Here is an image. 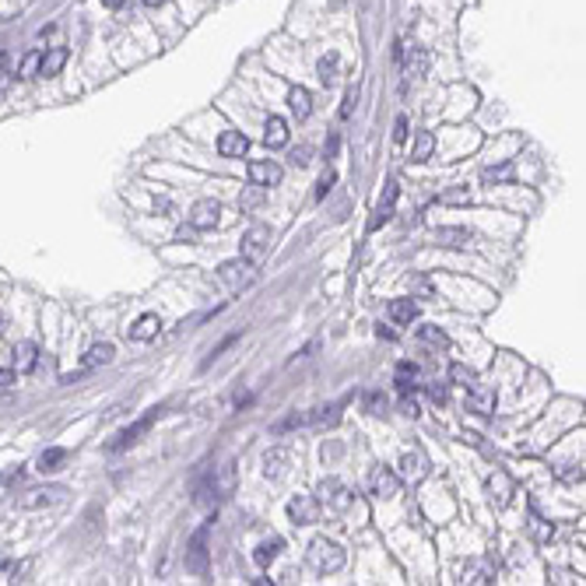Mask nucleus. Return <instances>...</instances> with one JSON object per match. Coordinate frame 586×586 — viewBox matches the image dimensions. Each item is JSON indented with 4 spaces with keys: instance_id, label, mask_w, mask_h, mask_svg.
Here are the masks:
<instances>
[{
    "instance_id": "20e7f679",
    "label": "nucleus",
    "mask_w": 586,
    "mask_h": 586,
    "mask_svg": "<svg viewBox=\"0 0 586 586\" xmlns=\"http://www.w3.org/2000/svg\"><path fill=\"white\" fill-rule=\"evenodd\" d=\"M207 534H211V523H204V527L194 534V541L187 544V572H194V576H204L207 572V562H211V554H207Z\"/></svg>"
},
{
    "instance_id": "9b49d317",
    "label": "nucleus",
    "mask_w": 586,
    "mask_h": 586,
    "mask_svg": "<svg viewBox=\"0 0 586 586\" xmlns=\"http://www.w3.org/2000/svg\"><path fill=\"white\" fill-rule=\"evenodd\" d=\"M513 491H516V484H513V478H509L506 471H495V474L488 478V495H491V502H495L499 509H502V506H509Z\"/></svg>"
},
{
    "instance_id": "e433bc0d",
    "label": "nucleus",
    "mask_w": 586,
    "mask_h": 586,
    "mask_svg": "<svg viewBox=\"0 0 586 586\" xmlns=\"http://www.w3.org/2000/svg\"><path fill=\"white\" fill-rule=\"evenodd\" d=\"M509 176H513V162H502L499 169H484L481 179H484V183H502V179H509Z\"/></svg>"
},
{
    "instance_id": "4c0bfd02",
    "label": "nucleus",
    "mask_w": 586,
    "mask_h": 586,
    "mask_svg": "<svg viewBox=\"0 0 586 586\" xmlns=\"http://www.w3.org/2000/svg\"><path fill=\"white\" fill-rule=\"evenodd\" d=\"M449 376H453V383H460V386H471V383L478 379L467 365H453V368H449Z\"/></svg>"
},
{
    "instance_id": "473e14b6",
    "label": "nucleus",
    "mask_w": 586,
    "mask_h": 586,
    "mask_svg": "<svg viewBox=\"0 0 586 586\" xmlns=\"http://www.w3.org/2000/svg\"><path fill=\"white\" fill-rule=\"evenodd\" d=\"M67 460V453L64 449H46L43 456H39V471L43 474H53V471H60V464Z\"/></svg>"
},
{
    "instance_id": "2f4dec72",
    "label": "nucleus",
    "mask_w": 586,
    "mask_h": 586,
    "mask_svg": "<svg viewBox=\"0 0 586 586\" xmlns=\"http://www.w3.org/2000/svg\"><path fill=\"white\" fill-rule=\"evenodd\" d=\"M337 67H341V60H337L333 53H330V56H323L320 64H316V74H320V81H323L327 88L337 81Z\"/></svg>"
},
{
    "instance_id": "c756f323",
    "label": "nucleus",
    "mask_w": 586,
    "mask_h": 586,
    "mask_svg": "<svg viewBox=\"0 0 586 586\" xmlns=\"http://www.w3.org/2000/svg\"><path fill=\"white\" fill-rule=\"evenodd\" d=\"M425 67H428V53H425V49H411L408 64H404V71H408V81H418V78L425 74Z\"/></svg>"
},
{
    "instance_id": "423d86ee",
    "label": "nucleus",
    "mask_w": 586,
    "mask_h": 586,
    "mask_svg": "<svg viewBox=\"0 0 586 586\" xmlns=\"http://www.w3.org/2000/svg\"><path fill=\"white\" fill-rule=\"evenodd\" d=\"M288 519L295 527H313V523H320V502L313 495H295L288 502Z\"/></svg>"
},
{
    "instance_id": "c9c22d12",
    "label": "nucleus",
    "mask_w": 586,
    "mask_h": 586,
    "mask_svg": "<svg viewBox=\"0 0 586 586\" xmlns=\"http://www.w3.org/2000/svg\"><path fill=\"white\" fill-rule=\"evenodd\" d=\"M39 64H43V53H39V49L28 53V56L21 60V78H39Z\"/></svg>"
},
{
    "instance_id": "72a5a7b5",
    "label": "nucleus",
    "mask_w": 586,
    "mask_h": 586,
    "mask_svg": "<svg viewBox=\"0 0 586 586\" xmlns=\"http://www.w3.org/2000/svg\"><path fill=\"white\" fill-rule=\"evenodd\" d=\"M298 425H309V414H298V411H295V414L281 418V421H277V425H274L270 432H274V436H285L288 428H298Z\"/></svg>"
},
{
    "instance_id": "ea45409f",
    "label": "nucleus",
    "mask_w": 586,
    "mask_h": 586,
    "mask_svg": "<svg viewBox=\"0 0 586 586\" xmlns=\"http://www.w3.org/2000/svg\"><path fill=\"white\" fill-rule=\"evenodd\" d=\"M530 530H534V534H537L541 541H548V537L554 534V527H548V523H544V519H541L537 513H530Z\"/></svg>"
},
{
    "instance_id": "6e6552de",
    "label": "nucleus",
    "mask_w": 586,
    "mask_h": 586,
    "mask_svg": "<svg viewBox=\"0 0 586 586\" xmlns=\"http://www.w3.org/2000/svg\"><path fill=\"white\" fill-rule=\"evenodd\" d=\"M467 404H471V411H474V414L488 418L491 411H495V390L474 379V383L467 386Z\"/></svg>"
},
{
    "instance_id": "f3484780",
    "label": "nucleus",
    "mask_w": 586,
    "mask_h": 586,
    "mask_svg": "<svg viewBox=\"0 0 586 586\" xmlns=\"http://www.w3.org/2000/svg\"><path fill=\"white\" fill-rule=\"evenodd\" d=\"M263 144L267 148H285L288 144V123L281 116H270L263 123Z\"/></svg>"
},
{
    "instance_id": "cd10ccee",
    "label": "nucleus",
    "mask_w": 586,
    "mask_h": 586,
    "mask_svg": "<svg viewBox=\"0 0 586 586\" xmlns=\"http://www.w3.org/2000/svg\"><path fill=\"white\" fill-rule=\"evenodd\" d=\"M432 151H436V137H432L428 130H421L418 141H414V151H411V162H428Z\"/></svg>"
},
{
    "instance_id": "2eb2a0df",
    "label": "nucleus",
    "mask_w": 586,
    "mask_h": 586,
    "mask_svg": "<svg viewBox=\"0 0 586 586\" xmlns=\"http://www.w3.org/2000/svg\"><path fill=\"white\" fill-rule=\"evenodd\" d=\"M386 313H390L393 323L408 327L411 320H418V302H414V298H393V302L386 305Z\"/></svg>"
},
{
    "instance_id": "f8f14e48",
    "label": "nucleus",
    "mask_w": 586,
    "mask_h": 586,
    "mask_svg": "<svg viewBox=\"0 0 586 586\" xmlns=\"http://www.w3.org/2000/svg\"><path fill=\"white\" fill-rule=\"evenodd\" d=\"M281 165L277 162H250V183H257V187H277L281 183Z\"/></svg>"
},
{
    "instance_id": "3c124183",
    "label": "nucleus",
    "mask_w": 586,
    "mask_h": 586,
    "mask_svg": "<svg viewBox=\"0 0 586 586\" xmlns=\"http://www.w3.org/2000/svg\"><path fill=\"white\" fill-rule=\"evenodd\" d=\"M235 341H239V333H232V337H225V341H222V344H218V348H214V351H211V358H218V355H222V351H225V348H232V344H235ZM211 358H207V362H211ZM207 362H204V365H207Z\"/></svg>"
},
{
    "instance_id": "ddd939ff",
    "label": "nucleus",
    "mask_w": 586,
    "mask_h": 586,
    "mask_svg": "<svg viewBox=\"0 0 586 586\" xmlns=\"http://www.w3.org/2000/svg\"><path fill=\"white\" fill-rule=\"evenodd\" d=\"M159 330H162V320H159L155 313H148V316H141V320L127 330V337H130V341H137V344H144V341H155Z\"/></svg>"
},
{
    "instance_id": "79ce46f5",
    "label": "nucleus",
    "mask_w": 586,
    "mask_h": 586,
    "mask_svg": "<svg viewBox=\"0 0 586 586\" xmlns=\"http://www.w3.org/2000/svg\"><path fill=\"white\" fill-rule=\"evenodd\" d=\"M333 179H337V176H333L330 169H327V172L320 176V183H316V200H323V197L330 194V187H333Z\"/></svg>"
},
{
    "instance_id": "412c9836",
    "label": "nucleus",
    "mask_w": 586,
    "mask_h": 586,
    "mask_svg": "<svg viewBox=\"0 0 586 586\" xmlns=\"http://www.w3.org/2000/svg\"><path fill=\"white\" fill-rule=\"evenodd\" d=\"M288 109H292L298 119H305V116L313 113V95H309L305 88H292V91H288Z\"/></svg>"
},
{
    "instance_id": "8fccbe9b",
    "label": "nucleus",
    "mask_w": 586,
    "mask_h": 586,
    "mask_svg": "<svg viewBox=\"0 0 586 586\" xmlns=\"http://www.w3.org/2000/svg\"><path fill=\"white\" fill-rule=\"evenodd\" d=\"M355 102H358V91H348V95H344V106H341V116H344V119L351 116V109H355Z\"/></svg>"
},
{
    "instance_id": "4be33fe9",
    "label": "nucleus",
    "mask_w": 586,
    "mask_h": 586,
    "mask_svg": "<svg viewBox=\"0 0 586 586\" xmlns=\"http://www.w3.org/2000/svg\"><path fill=\"white\" fill-rule=\"evenodd\" d=\"M285 464H288V449L277 446V449H270V453L263 456V474H267V478H281V474H285Z\"/></svg>"
},
{
    "instance_id": "b1692460",
    "label": "nucleus",
    "mask_w": 586,
    "mask_h": 586,
    "mask_svg": "<svg viewBox=\"0 0 586 586\" xmlns=\"http://www.w3.org/2000/svg\"><path fill=\"white\" fill-rule=\"evenodd\" d=\"M418 341L421 344H428V348H436V351H446L449 348V337H446V330H439V327H418Z\"/></svg>"
},
{
    "instance_id": "58836bf2",
    "label": "nucleus",
    "mask_w": 586,
    "mask_h": 586,
    "mask_svg": "<svg viewBox=\"0 0 586 586\" xmlns=\"http://www.w3.org/2000/svg\"><path fill=\"white\" fill-rule=\"evenodd\" d=\"M365 411H368V414H383V411H386V397H383V393H368V397H365Z\"/></svg>"
},
{
    "instance_id": "603ef678",
    "label": "nucleus",
    "mask_w": 586,
    "mask_h": 586,
    "mask_svg": "<svg viewBox=\"0 0 586 586\" xmlns=\"http://www.w3.org/2000/svg\"><path fill=\"white\" fill-rule=\"evenodd\" d=\"M176 239H179V242H194V239H197V228H194V225H183V228L176 232Z\"/></svg>"
},
{
    "instance_id": "f03ea898",
    "label": "nucleus",
    "mask_w": 586,
    "mask_h": 586,
    "mask_svg": "<svg viewBox=\"0 0 586 586\" xmlns=\"http://www.w3.org/2000/svg\"><path fill=\"white\" fill-rule=\"evenodd\" d=\"M232 488H235V464L228 460V464H222L218 471H211L207 484H197V502H200V506H207V502H222V499L232 495Z\"/></svg>"
},
{
    "instance_id": "13d9d810",
    "label": "nucleus",
    "mask_w": 586,
    "mask_h": 586,
    "mask_svg": "<svg viewBox=\"0 0 586 586\" xmlns=\"http://www.w3.org/2000/svg\"><path fill=\"white\" fill-rule=\"evenodd\" d=\"M0 71H4V53H0Z\"/></svg>"
},
{
    "instance_id": "de8ad7c7",
    "label": "nucleus",
    "mask_w": 586,
    "mask_h": 586,
    "mask_svg": "<svg viewBox=\"0 0 586 586\" xmlns=\"http://www.w3.org/2000/svg\"><path fill=\"white\" fill-rule=\"evenodd\" d=\"M443 200H446V204H467V200H471V194H467V190H449Z\"/></svg>"
},
{
    "instance_id": "49530a36",
    "label": "nucleus",
    "mask_w": 586,
    "mask_h": 586,
    "mask_svg": "<svg viewBox=\"0 0 586 586\" xmlns=\"http://www.w3.org/2000/svg\"><path fill=\"white\" fill-rule=\"evenodd\" d=\"M309 155H313L309 148H295V151H292V162H295L298 169H305V165H309Z\"/></svg>"
},
{
    "instance_id": "5fc2aeb1",
    "label": "nucleus",
    "mask_w": 586,
    "mask_h": 586,
    "mask_svg": "<svg viewBox=\"0 0 586 586\" xmlns=\"http://www.w3.org/2000/svg\"><path fill=\"white\" fill-rule=\"evenodd\" d=\"M333 155H337V137L327 141V159H333Z\"/></svg>"
},
{
    "instance_id": "4468645a",
    "label": "nucleus",
    "mask_w": 586,
    "mask_h": 586,
    "mask_svg": "<svg viewBox=\"0 0 586 586\" xmlns=\"http://www.w3.org/2000/svg\"><path fill=\"white\" fill-rule=\"evenodd\" d=\"M218 151L225 159H242L246 151H250V141H246V134H239V130H225L218 137Z\"/></svg>"
},
{
    "instance_id": "bf43d9fd",
    "label": "nucleus",
    "mask_w": 586,
    "mask_h": 586,
    "mask_svg": "<svg viewBox=\"0 0 586 586\" xmlns=\"http://www.w3.org/2000/svg\"><path fill=\"white\" fill-rule=\"evenodd\" d=\"M0 323H4V320H0ZM0 330H4V327H0Z\"/></svg>"
},
{
    "instance_id": "c03bdc74",
    "label": "nucleus",
    "mask_w": 586,
    "mask_h": 586,
    "mask_svg": "<svg viewBox=\"0 0 586 586\" xmlns=\"http://www.w3.org/2000/svg\"><path fill=\"white\" fill-rule=\"evenodd\" d=\"M428 397L436 400V404H446V400H449V390H446L443 383H432V386H428Z\"/></svg>"
},
{
    "instance_id": "393cba45",
    "label": "nucleus",
    "mask_w": 586,
    "mask_h": 586,
    "mask_svg": "<svg viewBox=\"0 0 586 586\" xmlns=\"http://www.w3.org/2000/svg\"><path fill=\"white\" fill-rule=\"evenodd\" d=\"M113 355H116V348L106 341V344H91L88 348V355H84V368H99V365H109L113 362Z\"/></svg>"
},
{
    "instance_id": "f257e3e1",
    "label": "nucleus",
    "mask_w": 586,
    "mask_h": 586,
    "mask_svg": "<svg viewBox=\"0 0 586 586\" xmlns=\"http://www.w3.org/2000/svg\"><path fill=\"white\" fill-rule=\"evenodd\" d=\"M305 559H309V565H313L320 576H330V572H341V569H344L348 554H344L341 544H333V541H327V537H316V541L309 544V551H305Z\"/></svg>"
},
{
    "instance_id": "37998d69",
    "label": "nucleus",
    "mask_w": 586,
    "mask_h": 586,
    "mask_svg": "<svg viewBox=\"0 0 586 586\" xmlns=\"http://www.w3.org/2000/svg\"><path fill=\"white\" fill-rule=\"evenodd\" d=\"M393 141L397 144L408 141V116H397V123H393Z\"/></svg>"
},
{
    "instance_id": "9d476101",
    "label": "nucleus",
    "mask_w": 586,
    "mask_h": 586,
    "mask_svg": "<svg viewBox=\"0 0 586 586\" xmlns=\"http://www.w3.org/2000/svg\"><path fill=\"white\" fill-rule=\"evenodd\" d=\"M155 418H159V411H151V414H148V418H141L137 425H130V428H123L119 436H116V443H109V449H113V453H119V449H127V446H134V443H137V439L144 436V432H148L151 425H155Z\"/></svg>"
},
{
    "instance_id": "7ed1b4c3",
    "label": "nucleus",
    "mask_w": 586,
    "mask_h": 586,
    "mask_svg": "<svg viewBox=\"0 0 586 586\" xmlns=\"http://www.w3.org/2000/svg\"><path fill=\"white\" fill-rule=\"evenodd\" d=\"M218 277L228 285V292H242V288H250L253 281H257V270H253V263L250 260H225L222 267H218Z\"/></svg>"
},
{
    "instance_id": "1a4fd4ad",
    "label": "nucleus",
    "mask_w": 586,
    "mask_h": 586,
    "mask_svg": "<svg viewBox=\"0 0 586 586\" xmlns=\"http://www.w3.org/2000/svg\"><path fill=\"white\" fill-rule=\"evenodd\" d=\"M397 197H400L397 179H386V194H383V200H379V207H376V214H373V222H368V232H376L379 225H386V222L393 218V204H397Z\"/></svg>"
},
{
    "instance_id": "6ab92c4d",
    "label": "nucleus",
    "mask_w": 586,
    "mask_h": 586,
    "mask_svg": "<svg viewBox=\"0 0 586 586\" xmlns=\"http://www.w3.org/2000/svg\"><path fill=\"white\" fill-rule=\"evenodd\" d=\"M393 383H397V390H400V393H411V390L418 386V365H414V362H400V365H397Z\"/></svg>"
},
{
    "instance_id": "864d4df0",
    "label": "nucleus",
    "mask_w": 586,
    "mask_h": 586,
    "mask_svg": "<svg viewBox=\"0 0 586 586\" xmlns=\"http://www.w3.org/2000/svg\"><path fill=\"white\" fill-rule=\"evenodd\" d=\"M14 383V373L11 368H0V386H11Z\"/></svg>"
},
{
    "instance_id": "a18cd8bd",
    "label": "nucleus",
    "mask_w": 586,
    "mask_h": 586,
    "mask_svg": "<svg viewBox=\"0 0 586 586\" xmlns=\"http://www.w3.org/2000/svg\"><path fill=\"white\" fill-rule=\"evenodd\" d=\"M411 288H414L421 298H432V281H428V277H414V281H411Z\"/></svg>"
},
{
    "instance_id": "0eeeda50",
    "label": "nucleus",
    "mask_w": 586,
    "mask_h": 586,
    "mask_svg": "<svg viewBox=\"0 0 586 586\" xmlns=\"http://www.w3.org/2000/svg\"><path fill=\"white\" fill-rule=\"evenodd\" d=\"M222 222V204L218 200H197L194 211H190V225L197 232H211L214 225Z\"/></svg>"
},
{
    "instance_id": "09e8293b",
    "label": "nucleus",
    "mask_w": 586,
    "mask_h": 586,
    "mask_svg": "<svg viewBox=\"0 0 586 586\" xmlns=\"http://www.w3.org/2000/svg\"><path fill=\"white\" fill-rule=\"evenodd\" d=\"M400 414H408V418H414V414H418L414 397H408V393H404V400H400Z\"/></svg>"
},
{
    "instance_id": "bb28decb",
    "label": "nucleus",
    "mask_w": 586,
    "mask_h": 586,
    "mask_svg": "<svg viewBox=\"0 0 586 586\" xmlns=\"http://www.w3.org/2000/svg\"><path fill=\"white\" fill-rule=\"evenodd\" d=\"M14 365H18V373H28V368L36 365V344L32 341L14 344Z\"/></svg>"
},
{
    "instance_id": "7c9ffc66",
    "label": "nucleus",
    "mask_w": 586,
    "mask_h": 586,
    "mask_svg": "<svg viewBox=\"0 0 586 586\" xmlns=\"http://www.w3.org/2000/svg\"><path fill=\"white\" fill-rule=\"evenodd\" d=\"M260 204H263V187L250 183V187H246V190L239 194V207H242V211H257Z\"/></svg>"
},
{
    "instance_id": "f704fd0d",
    "label": "nucleus",
    "mask_w": 586,
    "mask_h": 586,
    "mask_svg": "<svg viewBox=\"0 0 586 586\" xmlns=\"http://www.w3.org/2000/svg\"><path fill=\"white\" fill-rule=\"evenodd\" d=\"M400 467H404V474H408V478H421V474H425L421 456H414V453H404V456H400Z\"/></svg>"
},
{
    "instance_id": "aec40b11",
    "label": "nucleus",
    "mask_w": 586,
    "mask_h": 586,
    "mask_svg": "<svg viewBox=\"0 0 586 586\" xmlns=\"http://www.w3.org/2000/svg\"><path fill=\"white\" fill-rule=\"evenodd\" d=\"M436 239H439V246H449V250H464V246L474 239V232H467V228H439Z\"/></svg>"
},
{
    "instance_id": "c85d7f7f",
    "label": "nucleus",
    "mask_w": 586,
    "mask_h": 586,
    "mask_svg": "<svg viewBox=\"0 0 586 586\" xmlns=\"http://www.w3.org/2000/svg\"><path fill=\"white\" fill-rule=\"evenodd\" d=\"M32 495H36V499H28V502H25L28 509H36V506H56V502H64V495H67V491H64V488H46V491H32Z\"/></svg>"
},
{
    "instance_id": "4d7b16f0",
    "label": "nucleus",
    "mask_w": 586,
    "mask_h": 586,
    "mask_svg": "<svg viewBox=\"0 0 586 586\" xmlns=\"http://www.w3.org/2000/svg\"><path fill=\"white\" fill-rule=\"evenodd\" d=\"M144 4H148V8H159V4H165V0H144Z\"/></svg>"
},
{
    "instance_id": "a878e982",
    "label": "nucleus",
    "mask_w": 586,
    "mask_h": 586,
    "mask_svg": "<svg viewBox=\"0 0 586 586\" xmlns=\"http://www.w3.org/2000/svg\"><path fill=\"white\" fill-rule=\"evenodd\" d=\"M281 548H285V541L281 537H274V541H263L260 548H257V554H253V562L260 565V569H267L274 559H277V554H281Z\"/></svg>"
},
{
    "instance_id": "39448f33",
    "label": "nucleus",
    "mask_w": 586,
    "mask_h": 586,
    "mask_svg": "<svg viewBox=\"0 0 586 586\" xmlns=\"http://www.w3.org/2000/svg\"><path fill=\"white\" fill-rule=\"evenodd\" d=\"M267 250H270V228L267 225H253L250 232L242 235V260L260 263L267 257Z\"/></svg>"
},
{
    "instance_id": "a211bd4d",
    "label": "nucleus",
    "mask_w": 586,
    "mask_h": 586,
    "mask_svg": "<svg viewBox=\"0 0 586 586\" xmlns=\"http://www.w3.org/2000/svg\"><path fill=\"white\" fill-rule=\"evenodd\" d=\"M67 64V49L64 46H53L49 53H43V64H39V78H56Z\"/></svg>"
},
{
    "instance_id": "6e6d98bb",
    "label": "nucleus",
    "mask_w": 586,
    "mask_h": 586,
    "mask_svg": "<svg viewBox=\"0 0 586 586\" xmlns=\"http://www.w3.org/2000/svg\"><path fill=\"white\" fill-rule=\"evenodd\" d=\"M102 4H106V8H113V11H116V8H123V0H102Z\"/></svg>"
},
{
    "instance_id": "dca6fc26",
    "label": "nucleus",
    "mask_w": 586,
    "mask_h": 586,
    "mask_svg": "<svg viewBox=\"0 0 586 586\" xmlns=\"http://www.w3.org/2000/svg\"><path fill=\"white\" fill-rule=\"evenodd\" d=\"M397 491H400L397 474H393V471H386V467H379V471L373 474V495H376V499H393Z\"/></svg>"
},
{
    "instance_id": "5701e85b",
    "label": "nucleus",
    "mask_w": 586,
    "mask_h": 586,
    "mask_svg": "<svg viewBox=\"0 0 586 586\" xmlns=\"http://www.w3.org/2000/svg\"><path fill=\"white\" fill-rule=\"evenodd\" d=\"M316 495H320L323 502H333V506H344V502H348V499H344V495H348V488H344L341 481H333V478H330V481H320V488H316Z\"/></svg>"
},
{
    "instance_id": "a19ab883",
    "label": "nucleus",
    "mask_w": 586,
    "mask_h": 586,
    "mask_svg": "<svg viewBox=\"0 0 586 586\" xmlns=\"http://www.w3.org/2000/svg\"><path fill=\"white\" fill-rule=\"evenodd\" d=\"M559 478H565V481H583V460H579V464H562Z\"/></svg>"
}]
</instances>
